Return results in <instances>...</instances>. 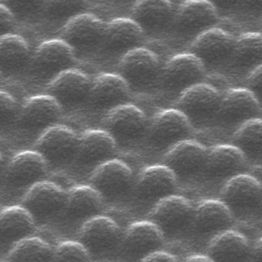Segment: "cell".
<instances>
[{
  "label": "cell",
  "mask_w": 262,
  "mask_h": 262,
  "mask_svg": "<svg viewBox=\"0 0 262 262\" xmlns=\"http://www.w3.org/2000/svg\"><path fill=\"white\" fill-rule=\"evenodd\" d=\"M221 99L216 89L201 83L182 93L173 108L182 112L192 126L203 125L217 118Z\"/></svg>",
  "instance_id": "obj_1"
},
{
  "label": "cell",
  "mask_w": 262,
  "mask_h": 262,
  "mask_svg": "<svg viewBox=\"0 0 262 262\" xmlns=\"http://www.w3.org/2000/svg\"><path fill=\"white\" fill-rule=\"evenodd\" d=\"M160 58L149 49L140 48L121 57L118 66L120 76L130 90H143L160 79Z\"/></svg>",
  "instance_id": "obj_2"
},
{
  "label": "cell",
  "mask_w": 262,
  "mask_h": 262,
  "mask_svg": "<svg viewBox=\"0 0 262 262\" xmlns=\"http://www.w3.org/2000/svg\"><path fill=\"white\" fill-rule=\"evenodd\" d=\"M75 53L74 49L61 39L44 41L37 47L30 62L32 74L49 83L58 74L73 69Z\"/></svg>",
  "instance_id": "obj_3"
},
{
  "label": "cell",
  "mask_w": 262,
  "mask_h": 262,
  "mask_svg": "<svg viewBox=\"0 0 262 262\" xmlns=\"http://www.w3.org/2000/svg\"><path fill=\"white\" fill-rule=\"evenodd\" d=\"M219 15L212 2L191 0L178 6L172 29L184 39L193 41L203 32L214 28Z\"/></svg>",
  "instance_id": "obj_4"
},
{
  "label": "cell",
  "mask_w": 262,
  "mask_h": 262,
  "mask_svg": "<svg viewBox=\"0 0 262 262\" xmlns=\"http://www.w3.org/2000/svg\"><path fill=\"white\" fill-rule=\"evenodd\" d=\"M206 69L190 53L180 54L170 58L161 70V81L168 92L179 94L202 83Z\"/></svg>",
  "instance_id": "obj_5"
},
{
  "label": "cell",
  "mask_w": 262,
  "mask_h": 262,
  "mask_svg": "<svg viewBox=\"0 0 262 262\" xmlns=\"http://www.w3.org/2000/svg\"><path fill=\"white\" fill-rule=\"evenodd\" d=\"M79 137L73 130L62 125H53L44 130L35 144V151L48 164L65 165L76 158Z\"/></svg>",
  "instance_id": "obj_6"
},
{
  "label": "cell",
  "mask_w": 262,
  "mask_h": 262,
  "mask_svg": "<svg viewBox=\"0 0 262 262\" xmlns=\"http://www.w3.org/2000/svg\"><path fill=\"white\" fill-rule=\"evenodd\" d=\"M236 39L219 28H212L191 42L189 53L200 60L206 69L228 64Z\"/></svg>",
  "instance_id": "obj_7"
},
{
  "label": "cell",
  "mask_w": 262,
  "mask_h": 262,
  "mask_svg": "<svg viewBox=\"0 0 262 262\" xmlns=\"http://www.w3.org/2000/svg\"><path fill=\"white\" fill-rule=\"evenodd\" d=\"M106 23L97 16L81 13L63 26L59 38L78 51H90L100 48Z\"/></svg>",
  "instance_id": "obj_8"
},
{
  "label": "cell",
  "mask_w": 262,
  "mask_h": 262,
  "mask_svg": "<svg viewBox=\"0 0 262 262\" xmlns=\"http://www.w3.org/2000/svg\"><path fill=\"white\" fill-rule=\"evenodd\" d=\"M92 80L78 70H66L47 84L46 95L64 108L76 107L88 101Z\"/></svg>",
  "instance_id": "obj_9"
},
{
  "label": "cell",
  "mask_w": 262,
  "mask_h": 262,
  "mask_svg": "<svg viewBox=\"0 0 262 262\" xmlns=\"http://www.w3.org/2000/svg\"><path fill=\"white\" fill-rule=\"evenodd\" d=\"M190 121L175 108L165 110L155 115L148 129L149 141L159 149H169L188 140L191 133Z\"/></svg>",
  "instance_id": "obj_10"
},
{
  "label": "cell",
  "mask_w": 262,
  "mask_h": 262,
  "mask_svg": "<svg viewBox=\"0 0 262 262\" xmlns=\"http://www.w3.org/2000/svg\"><path fill=\"white\" fill-rule=\"evenodd\" d=\"M102 125L116 143L129 142L143 137L146 131L147 119L141 110L127 103L107 112Z\"/></svg>",
  "instance_id": "obj_11"
},
{
  "label": "cell",
  "mask_w": 262,
  "mask_h": 262,
  "mask_svg": "<svg viewBox=\"0 0 262 262\" xmlns=\"http://www.w3.org/2000/svg\"><path fill=\"white\" fill-rule=\"evenodd\" d=\"M221 201L231 212L245 213L260 209L261 185L258 178L240 173L230 178L222 188Z\"/></svg>",
  "instance_id": "obj_12"
},
{
  "label": "cell",
  "mask_w": 262,
  "mask_h": 262,
  "mask_svg": "<svg viewBox=\"0 0 262 262\" xmlns=\"http://www.w3.org/2000/svg\"><path fill=\"white\" fill-rule=\"evenodd\" d=\"M68 193L52 182L40 181L33 185L23 198L24 207L36 221H46L64 210Z\"/></svg>",
  "instance_id": "obj_13"
},
{
  "label": "cell",
  "mask_w": 262,
  "mask_h": 262,
  "mask_svg": "<svg viewBox=\"0 0 262 262\" xmlns=\"http://www.w3.org/2000/svg\"><path fill=\"white\" fill-rule=\"evenodd\" d=\"M261 103L245 88L231 89L222 96L217 118L226 125L238 126L261 118Z\"/></svg>",
  "instance_id": "obj_14"
},
{
  "label": "cell",
  "mask_w": 262,
  "mask_h": 262,
  "mask_svg": "<svg viewBox=\"0 0 262 262\" xmlns=\"http://www.w3.org/2000/svg\"><path fill=\"white\" fill-rule=\"evenodd\" d=\"M177 7L170 1L137 2L131 10L130 18L145 36H158L172 29Z\"/></svg>",
  "instance_id": "obj_15"
},
{
  "label": "cell",
  "mask_w": 262,
  "mask_h": 262,
  "mask_svg": "<svg viewBox=\"0 0 262 262\" xmlns=\"http://www.w3.org/2000/svg\"><path fill=\"white\" fill-rule=\"evenodd\" d=\"M193 210L192 205L186 198L172 194L157 201L148 219L161 229L164 235H171L191 222Z\"/></svg>",
  "instance_id": "obj_16"
},
{
  "label": "cell",
  "mask_w": 262,
  "mask_h": 262,
  "mask_svg": "<svg viewBox=\"0 0 262 262\" xmlns=\"http://www.w3.org/2000/svg\"><path fill=\"white\" fill-rule=\"evenodd\" d=\"M132 180V170L127 164L112 159L96 167L90 183L103 199L113 200L127 192Z\"/></svg>",
  "instance_id": "obj_17"
},
{
  "label": "cell",
  "mask_w": 262,
  "mask_h": 262,
  "mask_svg": "<svg viewBox=\"0 0 262 262\" xmlns=\"http://www.w3.org/2000/svg\"><path fill=\"white\" fill-rule=\"evenodd\" d=\"M145 35L131 18H118L106 23L100 48L111 56L123 57L140 48Z\"/></svg>",
  "instance_id": "obj_18"
},
{
  "label": "cell",
  "mask_w": 262,
  "mask_h": 262,
  "mask_svg": "<svg viewBox=\"0 0 262 262\" xmlns=\"http://www.w3.org/2000/svg\"><path fill=\"white\" fill-rule=\"evenodd\" d=\"M130 92L129 86L118 74H102L92 80L88 102L93 108L107 113L127 104Z\"/></svg>",
  "instance_id": "obj_19"
},
{
  "label": "cell",
  "mask_w": 262,
  "mask_h": 262,
  "mask_svg": "<svg viewBox=\"0 0 262 262\" xmlns=\"http://www.w3.org/2000/svg\"><path fill=\"white\" fill-rule=\"evenodd\" d=\"M207 152L199 142L185 140L168 149L163 165L170 168L177 178L191 176L203 170Z\"/></svg>",
  "instance_id": "obj_20"
},
{
  "label": "cell",
  "mask_w": 262,
  "mask_h": 262,
  "mask_svg": "<svg viewBox=\"0 0 262 262\" xmlns=\"http://www.w3.org/2000/svg\"><path fill=\"white\" fill-rule=\"evenodd\" d=\"M62 108L48 95H36L26 100L18 119L23 127L31 130H46L61 116Z\"/></svg>",
  "instance_id": "obj_21"
},
{
  "label": "cell",
  "mask_w": 262,
  "mask_h": 262,
  "mask_svg": "<svg viewBox=\"0 0 262 262\" xmlns=\"http://www.w3.org/2000/svg\"><path fill=\"white\" fill-rule=\"evenodd\" d=\"M119 235L120 229L116 222L98 215L84 224L79 233V242L90 254H101L113 249Z\"/></svg>",
  "instance_id": "obj_22"
},
{
  "label": "cell",
  "mask_w": 262,
  "mask_h": 262,
  "mask_svg": "<svg viewBox=\"0 0 262 262\" xmlns=\"http://www.w3.org/2000/svg\"><path fill=\"white\" fill-rule=\"evenodd\" d=\"M48 163L36 151H25L12 159L6 170L9 186L21 188L31 187L46 176Z\"/></svg>",
  "instance_id": "obj_23"
},
{
  "label": "cell",
  "mask_w": 262,
  "mask_h": 262,
  "mask_svg": "<svg viewBox=\"0 0 262 262\" xmlns=\"http://www.w3.org/2000/svg\"><path fill=\"white\" fill-rule=\"evenodd\" d=\"M177 184L176 174L163 164L144 168L138 177L136 189L140 198L157 202L172 195Z\"/></svg>",
  "instance_id": "obj_24"
},
{
  "label": "cell",
  "mask_w": 262,
  "mask_h": 262,
  "mask_svg": "<svg viewBox=\"0 0 262 262\" xmlns=\"http://www.w3.org/2000/svg\"><path fill=\"white\" fill-rule=\"evenodd\" d=\"M116 142L104 130H86L81 137L76 159L83 165L98 166L112 160Z\"/></svg>",
  "instance_id": "obj_25"
},
{
  "label": "cell",
  "mask_w": 262,
  "mask_h": 262,
  "mask_svg": "<svg viewBox=\"0 0 262 262\" xmlns=\"http://www.w3.org/2000/svg\"><path fill=\"white\" fill-rule=\"evenodd\" d=\"M247 159L233 145H219L208 150L203 170L210 177L231 178L242 173Z\"/></svg>",
  "instance_id": "obj_26"
},
{
  "label": "cell",
  "mask_w": 262,
  "mask_h": 262,
  "mask_svg": "<svg viewBox=\"0 0 262 262\" xmlns=\"http://www.w3.org/2000/svg\"><path fill=\"white\" fill-rule=\"evenodd\" d=\"M233 215L221 200H206L194 209L191 222L199 233L219 234L231 226Z\"/></svg>",
  "instance_id": "obj_27"
},
{
  "label": "cell",
  "mask_w": 262,
  "mask_h": 262,
  "mask_svg": "<svg viewBox=\"0 0 262 262\" xmlns=\"http://www.w3.org/2000/svg\"><path fill=\"white\" fill-rule=\"evenodd\" d=\"M250 252L247 238L238 231L228 229L213 238L207 255L213 261H243L249 258Z\"/></svg>",
  "instance_id": "obj_28"
},
{
  "label": "cell",
  "mask_w": 262,
  "mask_h": 262,
  "mask_svg": "<svg viewBox=\"0 0 262 262\" xmlns=\"http://www.w3.org/2000/svg\"><path fill=\"white\" fill-rule=\"evenodd\" d=\"M164 233L150 221L131 224L126 231L124 243L126 249L136 256H146L160 249L164 242Z\"/></svg>",
  "instance_id": "obj_29"
},
{
  "label": "cell",
  "mask_w": 262,
  "mask_h": 262,
  "mask_svg": "<svg viewBox=\"0 0 262 262\" xmlns=\"http://www.w3.org/2000/svg\"><path fill=\"white\" fill-rule=\"evenodd\" d=\"M236 73L246 76L261 65V36L250 32L236 38L235 46L228 64Z\"/></svg>",
  "instance_id": "obj_30"
},
{
  "label": "cell",
  "mask_w": 262,
  "mask_h": 262,
  "mask_svg": "<svg viewBox=\"0 0 262 262\" xmlns=\"http://www.w3.org/2000/svg\"><path fill=\"white\" fill-rule=\"evenodd\" d=\"M35 221L24 207H11L0 212V241L16 243L34 232Z\"/></svg>",
  "instance_id": "obj_31"
},
{
  "label": "cell",
  "mask_w": 262,
  "mask_h": 262,
  "mask_svg": "<svg viewBox=\"0 0 262 262\" xmlns=\"http://www.w3.org/2000/svg\"><path fill=\"white\" fill-rule=\"evenodd\" d=\"M103 198L91 186L76 187L68 193L64 209L70 219L90 220L101 211Z\"/></svg>",
  "instance_id": "obj_32"
},
{
  "label": "cell",
  "mask_w": 262,
  "mask_h": 262,
  "mask_svg": "<svg viewBox=\"0 0 262 262\" xmlns=\"http://www.w3.org/2000/svg\"><path fill=\"white\" fill-rule=\"evenodd\" d=\"M30 51L27 42L18 35L0 37V72L2 75L18 73L29 63Z\"/></svg>",
  "instance_id": "obj_33"
},
{
  "label": "cell",
  "mask_w": 262,
  "mask_h": 262,
  "mask_svg": "<svg viewBox=\"0 0 262 262\" xmlns=\"http://www.w3.org/2000/svg\"><path fill=\"white\" fill-rule=\"evenodd\" d=\"M231 144L242 151L247 160L261 162V118L252 119L240 125L234 133Z\"/></svg>",
  "instance_id": "obj_34"
},
{
  "label": "cell",
  "mask_w": 262,
  "mask_h": 262,
  "mask_svg": "<svg viewBox=\"0 0 262 262\" xmlns=\"http://www.w3.org/2000/svg\"><path fill=\"white\" fill-rule=\"evenodd\" d=\"M7 261H54V251L51 246L41 238L28 237L15 243Z\"/></svg>",
  "instance_id": "obj_35"
},
{
  "label": "cell",
  "mask_w": 262,
  "mask_h": 262,
  "mask_svg": "<svg viewBox=\"0 0 262 262\" xmlns=\"http://www.w3.org/2000/svg\"><path fill=\"white\" fill-rule=\"evenodd\" d=\"M86 5L84 2H44L42 11L51 19L69 21L74 16L83 13Z\"/></svg>",
  "instance_id": "obj_36"
},
{
  "label": "cell",
  "mask_w": 262,
  "mask_h": 262,
  "mask_svg": "<svg viewBox=\"0 0 262 262\" xmlns=\"http://www.w3.org/2000/svg\"><path fill=\"white\" fill-rule=\"evenodd\" d=\"M54 261H90L91 254L80 242H67L54 252Z\"/></svg>",
  "instance_id": "obj_37"
},
{
  "label": "cell",
  "mask_w": 262,
  "mask_h": 262,
  "mask_svg": "<svg viewBox=\"0 0 262 262\" xmlns=\"http://www.w3.org/2000/svg\"><path fill=\"white\" fill-rule=\"evenodd\" d=\"M20 110L12 95L0 91V128L6 127L18 119Z\"/></svg>",
  "instance_id": "obj_38"
},
{
  "label": "cell",
  "mask_w": 262,
  "mask_h": 262,
  "mask_svg": "<svg viewBox=\"0 0 262 262\" xmlns=\"http://www.w3.org/2000/svg\"><path fill=\"white\" fill-rule=\"evenodd\" d=\"M245 90L249 91L261 103V65L252 70L246 76Z\"/></svg>",
  "instance_id": "obj_39"
},
{
  "label": "cell",
  "mask_w": 262,
  "mask_h": 262,
  "mask_svg": "<svg viewBox=\"0 0 262 262\" xmlns=\"http://www.w3.org/2000/svg\"><path fill=\"white\" fill-rule=\"evenodd\" d=\"M15 16L6 5L0 4V37L11 34L14 27Z\"/></svg>",
  "instance_id": "obj_40"
},
{
  "label": "cell",
  "mask_w": 262,
  "mask_h": 262,
  "mask_svg": "<svg viewBox=\"0 0 262 262\" xmlns=\"http://www.w3.org/2000/svg\"><path fill=\"white\" fill-rule=\"evenodd\" d=\"M142 261H177L179 259L174 255L165 251L156 250L144 256L140 259Z\"/></svg>",
  "instance_id": "obj_41"
},
{
  "label": "cell",
  "mask_w": 262,
  "mask_h": 262,
  "mask_svg": "<svg viewBox=\"0 0 262 262\" xmlns=\"http://www.w3.org/2000/svg\"><path fill=\"white\" fill-rule=\"evenodd\" d=\"M250 256L254 259V260L259 261L261 259V239L259 238L256 241L253 248H251Z\"/></svg>",
  "instance_id": "obj_42"
},
{
  "label": "cell",
  "mask_w": 262,
  "mask_h": 262,
  "mask_svg": "<svg viewBox=\"0 0 262 262\" xmlns=\"http://www.w3.org/2000/svg\"><path fill=\"white\" fill-rule=\"evenodd\" d=\"M186 261H202V262H210L213 261L212 259L210 258L207 255H193L187 257V258L185 259Z\"/></svg>",
  "instance_id": "obj_43"
},
{
  "label": "cell",
  "mask_w": 262,
  "mask_h": 262,
  "mask_svg": "<svg viewBox=\"0 0 262 262\" xmlns=\"http://www.w3.org/2000/svg\"><path fill=\"white\" fill-rule=\"evenodd\" d=\"M3 164H4L3 158H2L1 154H0V174H1V173L2 172V169H3Z\"/></svg>",
  "instance_id": "obj_44"
},
{
  "label": "cell",
  "mask_w": 262,
  "mask_h": 262,
  "mask_svg": "<svg viewBox=\"0 0 262 262\" xmlns=\"http://www.w3.org/2000/svg\"><path fill=\"white\" fill-rule=\"evenodd\" d=\"M2 77H3V75H2L1 72H0V84L2 83Z\"/></svg>",
  "instance_id": "obj_45"
}]
</instances>
